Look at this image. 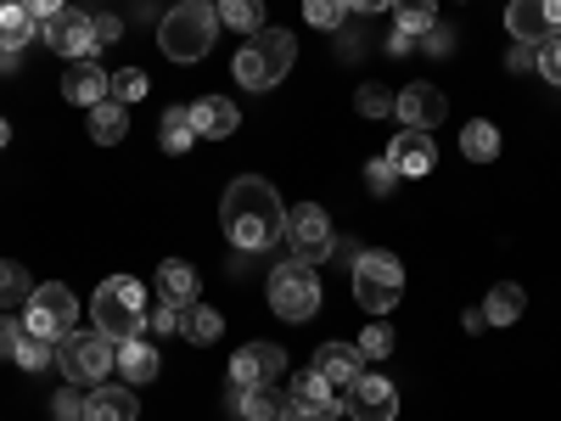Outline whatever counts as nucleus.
Returning a JSON list of instances; mask_svg holds the SVG:
<instances>
[{
  "instance_id": "33",
  "label": "nucleus",
  "mask_w": 561,
  "mask_h": 421,
  "mask_svg": "<svg viewBox=\"0 0 561 421\" xmlns=\"http://www.w3.org/2000/svg\"><path fill=\"white\" fill-rule=\"evenodd\" d=\"M359 360H370V365H377V360H388L393 354V326L382 320V315H370V326H365V332H359Z\"/></svg>"
},
{
  "instance_id": "32",
  "label": "nucleus",
  "mask_w": 561,
  "mask_h": 421,
  "mask_svg": "<svg viewBox=\"0 0 561 421\" xmlns=\"http://www.w3.org/2000/svg\"><path fill=\"white\" fill-rule=\"evenodd\" d=\"M28 298H34L28 270H23V264H12V259H0V309H23Z\"/></svg>"
},
{
  "instance_id": "44",
  "label": "nucleus",
  "mask_w": 561,
  "mask_h": 421,
  "mask_svg": "<svg viewBox=\"0 0 561 421\" xmlns=\"http://www.w3.org/2000/svg\"><path fill=\"white\" fill-rule=\"evenodd\" d=\"M51 405H57V416H84V394H79V388H68V394H57Z\"/></svg>"
},
{
  "instance_id": "45",
  "label": "nucleus",
  "mask_w": 561,
  "mask_h": 421,
  "mask_svg": "<svg viewBox=\"0 0 561 421\" xmlns=\"http://www.w3.org/2000/svg\"><path fill=\"white\" fill-rule=\"evenodd\" d=\"M23 7L45 23V18H57V12H68V0H23Z\"/></svg>"
},
{
  "instance_id": "17",
  "label": "nucleus",
  "mask_w": 561,
  "mask_h": 421,
  "mask_svg": "<svg viewBox=\"0 0 561 421\" xmlns=\"http://www.w3.org/2000/svg\"><path fill=\"white\" fill-rule=\"evenodd\" d=\"M84 421H140L135 388H129V383H124V388H113V383L90 388V394H84Z\"/></svg>"
},
{
  "instance_id": "29",
  "label": "nucleus",
  "mask_w": 561,
  "mask_h": 421,
  "mask_svg": "<svg viewBox=\"0 0 561 421\" xmlns=\"http://www.w3.org/2000/svg\"><path fill=\"white\" fill-rule=\"evenodd\" d=\"M219 29H237V34H259L264 29V0H214Z\"/></svg>"
},
{
  "instance_id": "34",
  "label": "nucleus",
  "mask_w": 561,
  "mask_h": 421,
  "mask_svg": "<svg viewBox=\"0 0 561 421\" xmlns=\"http://www.w3.org/2000/svg\"><path fill=\"white\" fill-rule=\"evenodd\" d=\"M12 360H18L23 371H45V365L57 360V343H51V338H34V332H23V338H18V349H12Z\"/></svg>"
},
{
  "instance_id": "15",
  "label": "nucleus",
  "mask_w": 561,
  "mask_h": 421,
  "mask_svg": "<svg viewBox=\"0 0 561 421\" xmlns=\"http://www.w3.org/2000/svg\"><path fill=\"white\" fill-rule=\"evenodd\" d=\"M393 113H399L404 129H433V124L449 118V96H444L438 84H404L399 102H393Z\"/></svg>"
},
{
  "instance_id": "50",
  "label": "nucleus",
  "mask_w": 561,
  "mask_h": 421,
  "mask_svg": "<svg viewBox=\"0 0 561 421\" xmlns=\"http://www.w3.org/2000/svg\"><path fill=\"white\" fill-rule=\"evenodd\" d=\"M0 147H12V118H0Z\"/></svg>"
},
{
  "instance_id": "41",
  "label": "nucleus",
  "mask_w": 561,
  "mask_h": 421,
  "mask_svg": "<svg viewBox=\"0 0 561 421\" xmlns=\"http://www.w3.org/2000/svg\"><path fill=\"white\" fill-rule=\"evenodd\" d=\"M449 34H455V29H438V23L427 29V52H433V57H449V52H455V39H449Z\"/></svg>"
},
{
  "instance_id": "25",
  "label": "nucleus",
  "mask_w": 561,
  "mask_h": 421,
  "mask_svg": "<svg viewBox=\"0 0 561 421\" xmlns=\"http://www.w3.org/2000/svg\"><path fill=\"white\" fill-rule=\"evenodd\" d=\"M523 309H528V293L517 287V281H500V287H489V298H483V320H489V326L523 320Z\"/></svg>"
},
{
  "instance_id": "48",
  "label": "nucleus",
  "mask_w": 561,
  "mask_h": 421,
  "mask_svg": "<svg viewBox=\"0 0 561 421\" xmlns=\"http://www.w3.org/2000/svg\"><path fill=\"white\" fill-rule=\"evenodd\" d=\"M304 421H343V405H325V410H309Z\"/></svg>"
},
{
  "instance_id": "20",
  "label": "nucleus",
  "mask_w": 561,
  "mask_h": 421,
  "mask_svg": "<svg viewBox=\"0 0 561 421\" xmlns=\"http://www.w3.org/2000/svg\"><path fill=\"white\" fill-rule=\"evenodd\" d=\"M309 371H320V377H325V383H332V388L343 394V388L359 377V371H365V360H359V349H354V343H320Z\"/></svg>"
},
{
  "instance_id": "46",
  "label": "nucleus",
  "mask_w": 561,
  "mask_h": 421,
  "mask_svg": "<svg viewBox=\"0 0 561 421\" xmlns=\"http://www.w3.org/2000/svg\"><path fill=\"white\" fill-rule=\"evenodd\" d=\"M534 68V45H517V52H511V73H528Z\"/></svg>"
},
{
  "instance_id": "9",
  "label": "nucleus",
  "mask_w": 561,
  "mask_h": 421,
  "mask_svg": "<svg viewBox=\"0 0 561 421\" xmlns=\"http://www.w3.org/2000/svg\"><path fill=\"white\" fill-rule=\"evenodd\" d=\"M343 416L348 421H399V388L388 377H377V371H359V377L337 394Z\"/></svg>"
},
{
  "instance_id": "51",
  "label": "nucleus",
  "mask_w": 561,
  "mask_h": 421,
  "mask_svg": "<svg viewBox=\"0 0 561 421\" xmlns=\"http://www.w3.org/2000/svg\"><path fill=\"white\" fill-rule=\"evenodd\" d=\"M57 421H84V416H57Z\"/></svg>"
},
{
  "instance_id": "18",
  "label": "nucleus",
  "mask_w": 561,
  "mask_h": 421,
  "mask_svg": "<svg viewBox=\"0 0 561 421\" xmlns=\"http://www.w3.org/2000/svg\"><path fill=\"white\" fill-rule=\"evenodd\" d=\"M158 298H163V304H174V309L197 304V298H203V275H197V264H185V259H163V264H158Z\"/></svg>"
},
{
  "instance_id": "24",
  "label": "nucleus",
  "mask_w": 561,
  "mask_h": 421,
  "mask_svg": "<svg viewBox=\"0 0 561 421\" xmlns=\"http://www.w3.org/2000/svg\"><path fill=\"white\" fill-rule=\"evenodd\" d=\"M230 405L242 410V421H287V410H293L275 388H248V394L237 388V394H230Z\"/></svg>"
},
{
  "instance_id": "38",
  "label": "nucleus",
  "mask_w": 561,
  "mask_h": 421,
  "mask_svg": "<svg viewBox=\"0 0 561 421\" xmlns=\"http://www.w3.org/2000/svg\"><path fill=\"white\" fill-rule=\"evenodd\" d=\"M365 180H370V197H393V185H399V169L388 163V152L365 163Z\"/></svg>"
},
{
  "instance_id": "49",
  "label": "nucleus",
  "mask_w": 561,
  "mask_h": 421,
  "mask_svg": "<svg viewBox=\"0 0 561 421\" xmlns=\"http://www.w3.org/2000/svg\"><path fill=\"white\" fill-rule=\"evenodd\" d=\"M410 39H415V34H399V29H393V39H388V52H393V57H404V52H410Z\"/></svg>"
},
{
  "instance_id": "37",
  "label": "nucleus",
  "mask_w": 561,
  "mask_h": 421,
  "mask_svg": "<svg viewBox=\"0 0 561 421\" xmlns=\"http://www.w3.org/2000/svg\"><path fill=\"white\" fill-rule=\"evenodd\" d=\"M147 90H152V79L140 73V68H118V73H113V102H124V107H129V102H140Z\"/></svg>"
},
{
  "instance_id": "42",
  "label": "nucleus",
  "mask_w": 561,
  "mask_h": 421,
  "mask_svg": "<svg viewBox=\"0 0 561 421\" xmlns=\"http://www.w3.org/2000/svg\"><path fill=\"white\" fill-rule=\"evenodd\" d=\"M18 338H23V320H12V315H7V320H0V354H12V349H18Z\"/></svg>"
},
{
  "instance_id": "40",
  "label": "nucleus",
  "mask_w": 561,
  "mask_h": 421,
  "mask_svg": "<svg viewBox=\"0 0 561 421\" xmlns=\"http://www.w3.org/2000/svg\"><path fill=\"white\" fill-rule=\"evenodd\" d=\"M169 332H180V309L174 304H158L152 309V338H169Z\"/></svg>"
},
{
  "instance_id": "39",
  "label": "nucleus",
  "mask_w": 561,
  "mask_h": 421,
  "mask_svg": "<svg viewBox=\"0 0 561 421\" xmlns=\"http://www.w3.org/2000/svg\"><path fill=\"white\" fill-rule=\"evenodd\" d=\"M534 73L550 79V84H561V34H550L539 52H534Z\"/></svg>"
},
{
  "instance_id": "28",
  "label": "nucleus",
  "mask_w": 561,
  "mask_h": 421,
  "mask_svg": "<svg viewBox=\"0 0 561 421\" xmlns=\"http://www.w3.org/2000/svg\"><path fill=\"white\" fill-rule=\"evenodd\" d=\"M460 158H472V163H494V158H500V129H494L489 118L460 124Z\"/></svg>"
},
{
  "instance_id": "47",
  "label": "nucleus",
  "mask_w": 561,
  "mask_h": 421,
  "mask_svg": "<svg viewBox=\"0 0 561 421\" xmlns=\"http://www.w3.org/2000/svg\"><path fill=\"white\" fill-rule=\"evenodd\" d=\"M343 7H348V12H365V18H370V12H388L393 0H343Z\"/></svg>"
},
{
  "instance_id": "22",
  "label": "nucleus",
  "mask_w": 561,
  "mask_h": 421,
  "mask_svg": "<svg viewBox=\"0 0 561 421\" xmlns=\"http://www.w3.org/2000/svg\"><path fill=\"white\" fill-rule=\"evenodd\" d=\"M90 118H84V129H90V140H96V147H118V140L129 135V107L124 102H96V107H84Z\"/></svg>"
},
{
  "instance_id": "23",
  "label": "nucleus",
  "mask_w": 561,
  "mask_h": 421,
  "mask_svg": "<svg viewBox=\"0 0 561 421\" xmlns=\"http://www.w3.org/2000/svg\"><path fill=\"white\" fill-rule=\"evenodd\" d=\"M39 34V18L23 7V0H12V7H0V52H23V45Z\"/></svg>"
},
{
  "instance_id": "31",
  "label": "nucleus",
  "mask_w": 561,
  "mask_h": 421,
  "mask_svg": "<svg viewBox=\"0 0 561 421\" xmlns=\"http://www.w3.org/2000/svg\"><path fill=\"white\" fill-rule=\"evenodd\" d=\"M388 12H393L399 34H427L438 23V0H393Z\"/></svg>"
},
{
  "instance_id": "16",
  "label": "nucleus",
  "mask_w": 561,
  "mask_h": 421,
  "mask_svg": "<svg viewBox=\"0 0 561 421\" xmlns=\"http://www.w3.org/2000/svg\"><path fill=\"white\" fill-rule=\"evenodd\" d=\"M62 96H68L73 107H96V102L113 96V73H107L96 57H79V62H68V73H62Z\"/></svg>"
},
{
  "instance_id": "21",
  "label": "nucleus",
  "mask_w": 561,
  "mask_h": 421,
  "mask_svg": "<svg viewBox=\"0 0 561 421\" xmlns=\"http://www.w3.org/2000/svg\"><path fill=\"white\" fill-rule=\"evenodd\" d=\"M192 118H197V135L203 140H225V135H237V124H242V113H237V102H230V96H203L192 107Z\"/></svg>"
},
{
  "instance_id": "13",
  "label": "nucleus",
  "mask_w": 561,
  "mask_h": 421,
  "mask_svg": "<svg viewBox=\"0 0 561 421\" xmlns=\"http://www.w3.org/2000/svg\"><path fill=\"white\" fill-rule=\"evenodd\" d=\"M39 39L51 45L57 57L79 62V57H90V52H96V18L68 7V12H57V18H45V23H39Z\"/></svg>"
},
{
  "instance_id": "26",
  "label": "nucleus",
  "mask_w": 561,
  "mask_h": 421,
  "mask_svg": "<svg viewBox=\"0 0 561 421\" xmlns=\"http://www.w3.org/2000/svg\"><path fill=\"white\" fill-rule=\"evenodd\" d=\"M192 140H197V118H192V107H169L163 124H158V147H163L169 158H180V152H192Z\"/></svg>"
},
{
  "instance_id": "7",
  "label": "nucleus",
  "mask_w": 561,
  "mask_h": 421,
  "mask_svg": "<svg viewBox=\"0 0 561 421\" xmlns=\"http://www.w3.org/2000/svg\"><path fill=\"white\" fill-rule=\"evenodd\" d=\"M270 309L280 320H309L320 309V275L309 259H287V264H275L270 275Z\"/></svg>"
},
{
  "instance_id": "14",
  "label": "nucleus",
  "mask_w": 561,
  "mask_h": 421,
  "mask_svg": "<svg viewBox=\"0 0 561 421\" xmlns=\"http://www.w3.org/2000/svg\"><path fill=\"white\" fill-rule=\"evenodd\" d=\"M388 163L399 169V180L433 174V169H438V140H433V129H399V135L388 140Z\"/></svg>"
},
{
  "instance_id": "8",
  "label": "nucleus",
  "mask_w": 561,
  "mask_h": 421,
  "mask_svg": "<svg viewBox=\"0 0 561 421\" xmlns=\"http://www.w3.org/2000/svg\"><path fill=\"white\" fill-rule=\"evenodd\" d=\"M73 320H79V298L62 287V281H39L34 287V298L23 304V332H34V338H68L73 332Z\"/></svg>"
},
{
  "instance_id": "11",
  "label": "nucleus",
  "mask_w": 561,
  "mask_h": 421,
  "mask_svg": "<svg viewBox=\"0 0 561 421\" xmlns=\"http://www.w3.org/2000/svg\"><path fill=\"white\" fill-rule=\"evenodd\" d=\"M280 237H287L293 242V253L298 259H325V253H332V219H325V208L320 203H298V208H287V230H280Z\"/></svg>"
},
{
  "instance_id": "27",
  "label": "nucleus",
  "mask_w": 561,
  "mask_h": 421,
  "mask_svg": "<svg viewBox=\"0 0 561 421\" xmlns=\"http://www.w3.org/2000/svg\"><path fill=\"white\" fill-rule=\"evenodd\" d=\"M180 332L192 338V343H219V338H225V315H219L214 304L197 298V304H185V309H180Z\"/></svg>"
},
{
  "instance_id": "35",
  "label": "nucleus",
  "mask_w": 561,
  "mask_h": 421,
  "mask_svg": "<svg viewBox=\"0 0 561 421\" xmlns=\"http://www.w3.org/2000/svg\"><path fill=\"white\" fill-rule=\"evenodd\" d=\"M343 0H304V18H309V29H325V34H337L343 29Z\"/></svg>"
},
{
  "instance_id": "10",
  "label": "nucleus",
  "mask_w": 561,
  "mask_h": 421,
  "mask_svg": "<svg viewBox=\"0 0 561 421\" xmlns=\"http://www.w3.org/2000/svg\"><path fill=\"white\" fill-rule=\"evenodd\" d=\"M505 34L539 52L550 34H561V0H511L505 7Z\"/></svg>"
},
{
  "instance_id": "3",
  "label": "nucleus",
  "mask_w": 561,
  "mask_h": 421,
  "mask_svg": "<svg viewBox=\"0 0 561 421\" xmlns=\"http://www.w3.org/2000/svg\"><path fill=\"white\" fill-rule=\"evenodd\" d=\"M293 62H298V39L287 34V29H259V34H248V45L237 52V62H230V73H237V84H248V90H270V84H280L293 73Z\"/></svg>"
},
{
  "instance_id": "36",
  "label": "nucleus",
  "mask_w": 561,
  "mask_h": 421,
  "mask_svg": "<svg viewBox=\"0 0 561 421\" xmlns=\"http://www.w3.org/2000/svg\"><path fill=\"white\" fill-rule=\"evenodd\" d=\"M393 102H399V96H388L382 84H359V90H354L359 118H388V113H393Z\"/></svg>"
},
{
  "instance_id": "6",
  "label": "nucleus",
  "mask_w": 561,
  "mask_h": 421,
  "mask_svg": "<svg viewBox=\"0 0 561 421\" xmlns=\"http://www.w3.org/2000/svg\"><path fill=\"white\" fill-rule=\"evenodd\" d=\"M399 298H404V264L388 248L359 253L354 259V304L365 315H388V309H399Z\"/></svg>"
},
{
  "instance_id": "1",
  "label": "nucleus",
  "mask_w": 561,
  "mask_h": 421,
  "mask_svg": "<svg viewBox=\"0 0 561 421\" xmlns=\"http://www.w3.org/2000/svg\"><path fill=\"white\" fill-rule=\"evenodd\" d=\"M219 225H225V242L237 253H264L280 230H287V208H280V192L259 174L230 180V192L219 203Z\"/></svg>"
},
{
  "instance_id": "4",
  "label": "nucleus",
  "mask_w": 561,
  "mask_h": 421,
  "mask_svg": "<svg viewBox=\"0 0 561 421\" xmlns=\"http://www.w3.org/2000/svg\"><path fill=\"white\" fill-rule=\"evenodd\" d=\"M90 326L113 343L147 332V293H140V281L135 275H107L96 287V298H90Z\"/></svg>"
},
{
  "instance_id": "43",
  "label": "nucleus",
  "mask_w": 561,
  "mask_h": 421,
  "mask_svg": "<svg viewBox=\"0 0 561 421\" xmlns=\"http://www.w3.org/2000/svg\"><path fill=\"white\" fill-rule=\"evenodd\" d=\"M118 34H124L118 12H102V18H96V45H107V39H118Z\"/></svg>"
},
{
  "instance_id": "19",
  "label": "nucleus",
  "mask_w": 561,
  "mask_h": 421,
  "mask_svg": "<svg viewBox=\"0 0 561 421\" xmlns=\"http://www.w3.org/2000/svg\"><path fill=\"white\" fill-rule=\"evenodd\" d=\"M118 371H124V383L129 388H147V383H158V371H163V360H158V349H152V338H124L118 343Z\"/></svg>"
},
{
  "instance_id": "12",
  "label": "nucleus",
  "mask_w": 561,
  "mask_h": 421,
  "mask_svg": "<svg viewBox=\"0 0 561 421\" xmlns=\"http://www.w3.org/2000/svg\"><path fill=\"white\" fill-rule=\"evenodd\" d=\"M280 377H287V349L275 343H248L237 349V360H230V388H275Z\"/></svg>"
},
{
  "instance_id": "30",
  "label": "nucleus",
  "mask_w": 561,
  "mask_h": 421,
  "mask_svg": "<svg viewBox=\"0 0 561 421\" xmlns=\"http://www.w3.org/2000/svg\"><path fill=\"white\" fill-rule=\"evenodd\" d=\"M293 405L309 416V410H325V405H337V388L320 377V371H298L293 377Z\"/></svg>"
},
{
  "instance_id": "5",
  "label": "nucleus",
  "mask_w": 561,
  "mask_h": 421,
  "mask_svg": "<svg viewBox=\"0 0 561 421\" xmlns=\"http://www.w3.org/2000/svg\"><path fill=\"white\" fill-rule=\"evenodd\" d=\"M57 365L73 388H102L118 371V343L102 338L96 326L90 332H68V338H57Z\"/></svg>"
},
{
  "instance_id": "2",
  "label": "nucleus",
  "mask_w": 561,
  "mask_h": 421,
  "mask_svg": "<svg viewBox=\"0 0 561 421\" xmlns=\"http://www.w3.org/2000/svg\"><path fill=\"white\" fill-rule=\"evenodd\" d=\"M214 34H219V12L214 0H180V7L163 12L158 45L169 62H203L214 52Z\"/></svg>"
}]
</instances>
